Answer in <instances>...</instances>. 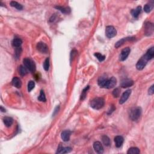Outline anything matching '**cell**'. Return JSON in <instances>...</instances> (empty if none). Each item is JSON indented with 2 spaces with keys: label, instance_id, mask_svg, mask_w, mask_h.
Masks as SVG:
<instances>
[{
  "label": "cell",
  "instance_id": "6da1fadb",
  "mask_svg": "<svg viewBox=\"0 0 154 154\" xmlns=\"http://www.w3.org/2000/svg\"><path fill=\"white\" fill-rule=\"evenodd\" d=\"M104 104H105V102H104L103 98L96 97L91 101L90 106L95 110H99L104 107Z\"/></svg>",
  "mask_w": 154,
  "mask_h": 154
},
{
  "label": "cell",
  "instance_id": "7a4b0ae2",
  "mask_svg": "<svg viewBox=\"0 0 154 154\" xmlns=\"http://www.w3.org/2000/svg\"><path fill=\"white\" fill-rule=\"evenodd\" d=\"M142 115V109L140 107H135L132 108L130 113V117L133 121H136L140 118Z\"/></svg>",
  "mask_w": 154,
  "mask_h": 154
},
{
  "label": "cell",
  "instance_id": "3957f363",
  "mask_svg": "<svg viewBox=\"0 0 154 154\" xmlns=\"http://www.w3.org/2000/svg\"><path fill=\"white\" fill-rule=\"evenodd\" d=\"M24 62V66L26 67V69H28L30 72H34L36 70V65L34 62L32 60L29 59V58H25L23 60Z\"/></svg>",
  "mask_w": 154,
  "mask_h": 154
},
{
  "label": "cell",
  "instance_id": "277c9868",
  "mask_svg": "<svg viewBox=\"0 0 154 154\" xmlns=\"http://www.w3.org/2000/svg\"><path fill=\"white\" fill-rule=\"evenodd\" d=\"M117 31L115 29V28L113 26H107L105 29V34L108 38L114 37L116 35Z\"/></svg>",
  "mask_w": 154,
  "mask_h": 154
},
{
  "label": "cell",
  "instance_id": "5b68a950",
  "mask_svg": "<svg viewBox=\"0 0 154 154\" xmlns=\"http://www.w3.org/2000/svg\"><path fill=\"white\" fill-rule=\"evenodd\" d=\"M148 61H149L147 58L146 57V56L144 55L143 57H142L141 59H140L137 62V63L136 64V67L138 70L141 71L143 69L144 67H145V66L146 65L147 62Z\"/></svg>",
  "mask_w": 154,
  "mask_h": 154
},
{
  "label": "cell",
  "instance_id": "8992f818",
  "mask_svg": "<svg viewBox=\"0 0 154 154\" xmlns=\"http://www.w3.org/2000/svg\"><path fill=\"white\" fill-rule=\"evenodd\" d=\"M117 80L115 77H111L110 79H107V82H106L105 85L104 86V88L107 89H111L114 87L116 85Z\"/></svg>",
  "mask_w": 154,
  "mask_h": 154
},
{
  "label": "cell",
  "instance_id": "52a82bcc",
  "mask_svg": "<svg viewBox=\"0 0 154 154\" xmlns=\"http://www.w3.org/2000/svg\"><path fill=\"white\" fill-rule=\"evenodd\" d=\"M130 52V49L129 48H125L122 49L120 55L119 56V60L120 61H124L127 59Z\"/></svg>",
  "mask_w": 154,
  "mask_h": 154
},
{
  "label": "cell",
  "instance_id": "ba28073f",
  "mask_svg": "<svg viewBox=\"0 0 154 154\" xmlns=\"http://www.w3.org/2000/svg\"><path fill=\"white\" fill-rule=\"evenodd\" d=\"M37 50L40 51L42 53H46L48 52V47L45 43L43 42H39L37 44Z\"/></svg>",
  "mask_w": 154,
  "mask_h": 154
},
{
  "label": "cell",
  "instance_id": "9c48e42d",
  "mask_svg": "<svg viewBox=\"0 0 154 154\" xmlns=\"http://www.w3.org/2000/svg\"><path fill=\"white\" fill-rule=\"evenodd\" d=\"M153 31V24L150 22H147L145 25V34L147 36L152 35Z\"/></svg>",
  "mask_w": 154,
  "mask_h": 154
},
{
  "label": "cell",
  "instance_id": "30bf717a",
  "mask_svg": "<svg viewBox=\"0 0 154 154\" xmlns=\"http://www.w3.org/2000/svg\"><path fill=\"white\" fill-rule=\"evenodd\" d=\"M131 93V90H126L125 92L122 94V96L120 99V102H119V103L120 104L125 103V102L127 101V99L129 98Z\"/></svg>",
  "mask_w": 154,
  "mask_h": 154
},
{
  "label": "cell",
  "instance_id": "8fae6325",
  "mask_svg": "<svg viewBox=\"0 0 154 154\" xmlns=\"http://www.w3.org/2000/svg\"><path fill=\"white\" fill-rule=\"evenodd\" d=\"M93 148L97 153H102L104 152L103 146L99 142H96L93 143Z\"/></svg>",
  "mask_w": 154,
  "mask_h": 154
},
{
  "label": "cell",
  "instance_id": "7c38bea8",
  "mask_svg": "<svg viewBox=\"0 0 154 154\" xmlns=\"http://www.w3.org/2000/svg\"><path fill=\"white\" fill-rule=\"evenodd\" d=\"M133 84H134V81L132 80H131V79H125L122 81L120 86H121V87H123V88H127V87L132 86Z\"/></svg>",
  "mask_w": 154,
  "mask_h": 154
},
{
  "label": "cell",
  "instance_id": "4fadbf2b",
  "mask_svg": "<svg viewBox=\"0 0 154 154\" xmlns=\"http://www.w3.org/2000/svg\"><path fill=\"white\" fill-rule=\"evenodd\" d=\"M134 40V37H126V38H123L120 40H119L118 42H116V44H115V47L116 48H118L121 46L123 44H125V42H127V41L128 40Z\"/></svg>",
  "mask_w": 154,
  "mask_h": 154
},
{
  "label": "cell",
  "instance_id": "5bb4252c",
  "mask_svg": "<svg viewBox=\"0 0 154 154\" xmlns=\"http://www.w3.org/2000/svg\"><path fill=\"white\" fill-rule=\"evenodd\" d=\"M71 132L69 130H65L62 132V138L64 142H68L70 139Z\"/></svg>",
  "mask_w": 154,
  "mask_h": 154
},
{
  "label": "cell",
  "instance_id": "9a60e30c",
  "mask_svg": "<svg viewBox=\"0 0 154 154\" xmlns=\"http://www.w3.org/2000/svg\"><path fill=\"white\" fill-rule=\"evenodd\" d=\"M72 150V148L69 147H66V148H63L62 145H60L59 148H58L57 153H66L70 152Z\"/></svg>",
  "mask_w": 154,
  "mask_h": 154
},
{
  "label": "cell",
  "instance_id": "2e32d148",
  "mask_svg": "<svg viewBox=\"0 0 154 154\" xmlns=\"http://www.w3.org/2000/svg\"><path fill=\"white\" fill-rule=\"evenodd\" d=\"M12 84L13 86L16 87V88L19 89L21 88L22 86V82H21V79L18 77H14L12 79Z\"/></svg>",
  "mask_w": 154,
  "mask_h": 154
},
{
  "label": "cell",
  "instance_id": "e0dca14e",
  "mask_svg": "<svg viewBox=\"0 0 154 154\" xmlns=\"http://www.w3.org/2000/svg\"><path fill=\"white\" fill-rule=\"evenodd\" d=\"M116 146L117 148H120L123 143V138L122 136H116L115 138Z\"/></svg>",
  "mask_w": 154,
  "mask_h": 154
},
{
  "label": "cell",
  "instance_id": "ac0fdd59",
  "mask_svg": "<svg viewBox=\"0 0 154 154\" xmlns=\"http://www.w3.org/2000/svg\"><path fill=\"white\" fill-rule=\"evenodd\" d=\"M145 55L146 56V57L147 58V59H148V60H151L154 56V48L151 47L149 49Z\"/></svg>",
  "mask_w": 154,
  "mask_h": 154
},
{
  "label": "cell",
  "instance_id": "d6986e66",
  "mask_svg": "<svg viewBox=\"0 0 154 154\" xmlns=\"http://www.w3.org/2000/svg\"><path fill=\"white\" fill-rule=\"evenodd\" d=\"M142 11V7L140 6H138L136 9L132 10L131 11V14L133 16L134 18H138L139 15L141 13Z\"/></svg>",
  "mask_w": 154,
  "mask_h": 154
},
{
  "label": "cell",
  "instance_id": "ffe728a7",
  "mask_svg": "<svg viewBox=\"0 0 154 154\" xmlns=\"http://www.w3.org/2000/svg\"><path fill=\"white\" fill-rule=\"evenodd\" d=\"M3 122H4V123L7 127H10L12 125L13 120L11 117H4V119H3Z\"/></svg>",
  "mask_w": 154,
  "mask_h": 154
},
{
  "label": "cell",
  "instance_id": "44dd1931",
  "mask_svg": "<svg viewBox=\"0 0 154 154\" xmlns=\"http://www.w3.org/2000/svg\"><path fill=\"white\" fill-rule=\"evenodd\" d=\"M107 79H108V78H107L106 77H105V76H102V77H99V78L98 79L99 86H101V87H104Z\"/></svg>",
  "mask_w": 154,
  "mask_h": 154
},
{
  "label": "cell",
  "instance_id": "7402d4cb",
  "mask_svg": "<svg viewBox=\"0 0 154 154\" xmlns=\"http://www.w3.org/2000/svg\"><path fill=\"white\" fill-rule=\"evenodd\" d=\"M22 44V41L21 39H19V38H16L13 40L12 42V45L13 46L16 48H18L21 46V45Z\"/></svg>",
  "mask_w": 154,
  "mask_h": 154
},
{
  "label": "cell",
  "instance_id": "603a6c76",
  "mask_svg": "<svg viewBox=\"0 0 154 154\" xmlns=\"http://www.w3.org/2000/svg\"><path fill=\"white\" fill-rule=\"evenodd\" d=\"M102 142H103V143L106 146H109L111 144L110 140V138H109V137L108 136H107V135H102Z\"/></svg>",
  "mask_w": 154,
  "mask_h": 154
},
{
  "label": "cell",
  "instance_id": "cb8c5ba5",
  "mask_svg": "<svg viewBox=\"0 0 154 154\" xmlns=\"http://www.w3.org/2000/svg\"><path fill=\"white\" fill-rule=\"evenodd\" d=\"M10 6L11 7H13L16 8V9L19 10H21L23 9V7L21 4H20L19 3H18L16 1H11L10 2Z\"/></svg>",
  "mask_w": 154,
  "mask_h": 154
},
{
  "label": "cell",
  "instance_id": "d4e9b609",
  "mask_svg": "<svg viewBox=\"0 0 154 154\" xmlns=\"http://www.w3.org/2000/svg\"><path fill=\"white\" fill-rule=\"evenodd\" d=\"M56 9L59 10L60 11H62L63 13H65V14H68L69 13H70V10H69L67 7H64L62 6H56Z\"/></svg>",
  "mask_w": 154,
  "mask_h": 154
},
{
  "label": "cell",
  "instance_id": "484cf974",
  "mask_svg": "<svg viewBox=\"0 0 154 154\" xmlns=\"http://www.w3.org/2000/svg\"><path fill=\"white\" fill-rule=\"evenodd\" d=\"M19 73L21 76H25L27 74V71L26 68L25 66H20L19 67Z\"/></svg>",
  "mask_w": 154,
  "mask_h": 154
},
{
  "label": "cell",
  "instance_id": "4316f807",
  "mask_svg": "<svg viewBox=\"0 0 154 154\" xmlns=\"http://www.w3.org/2000/svg\"><path fill=\"white\" fill-rule=\"evenodd\" d=\"M127 153L128 154H138L140 153V150L137 148H131L129 149Z\"/></svg>",
  "mask_w": 154,
  "mask_h": 154
},
{
  "label": "cell",
  "instance_id": "83f0119b",
  "mask_svg": "<svg viewBox=\"0 0 154 154\" xmlns=\"http://www.w3.org/2000/svg\"><path fill=\"white\" fill-rule=\"evenodd\" d=\"M38 100L42 102H45L46 101L45 94L44 92L42 90L40 91V95L39 97H38Z\"/></svg>",
  "mask_w": 154,
  "mask_h": 154
},
{
  "label": "cell",
  "instance_id": "f1b7e54d",
  "mask_svg": "<svg viewBox=\"0 0 154 154\" xmlns=\"http://www.w3.org/2000/svg\"><path fill=\"white\" fill-rule=\"evenodd\" d=\"M95 56L97 58V59L98 60L99 62H103V61L105 59V56L102 55L101 54H100L99 52H96L95 54Z\"/></svg>",
  "mask_w": 154,
  "mask_h": 154
},
{
  "label": "cell",
  "instance_id": "f546056e",
  "mask_svg": "<svg viewBox=\"0 0 154 154\" xmlns=\"http://www.w3.org/2000/svg\"><path fill=\"white\" fill-rule=\"evenodd\" d=\"M44 68L46 71H48L49 70V58H47V59L45 60V62L44 63Z\"/></svg>",
  "mask_w": 154,
  "mask_h": 154
},
{
  "label": "cell",
  "instance_id": "4dcf8cb0",
  "mask_svg": "<svg viewBox=\"0 0 154 154\" xmlns=\"http://www.w3.org/2000/svg\"><path fill=\"white\" fill-rule=\"evenodd\" d=\"M21 52H22V48L21 47L16 48L15 49V55L16 59H18L20 57Z\"/></svg>",
  "mask_w": 154,
  "mask_h": 154
},
{
  "label": "cell",
  "instance_id": "1f68e13d",
  "mask_svg": "<svg viewBox=\"0 0 154 154\" xmlns=\"http://www.w3.org/2000/svg\"><path fill=\"white\" fill-rule=\"evenodd\" d=\"M34 86H35V83H34V81H29V84H28V90H29V92H31L34 88Z\"/></svg>",
  "mask_w": 154,
  "mask_h": 154
},
{
  "label": "cell",
  "instance_id": "d6a6232c",
  "mask_svg": "<svg viewBox=\"0 0 154 154\" xmlns=\"http://www.w3.org/2000/svg\"><path fill=\"white\" fill-rule=\"evenodd\" d=\"M152 10V6L150 4H146L144 7V11L146 13H149Z\"/></svg>",
  "mask_w": 154,
  "mask_h": 154
},
{
  "label": "cell",
  "instance_id": "836d02e7",
  "mask_svg": "<svg viewBox=\"0 0 154 154\" xmlns=\"http://www.w3.org/2000/svg\"><path fill=\"white\" fill-rule=\"evenodd\" d=\"M89 89V86H87V87H86L85 89H84L83 91H82V94H81V99H84L86 97V92H87V91L88 89Z\"/></svg>",
  "mask_w": 154,
  "mask_h": 154
},
{
  "label": "cell",
  "instance_id": "e575fe53",
  "mask_svg": "<svg viewBox=\"0 0 154 154\" xmlns=\"http://www.w3.org/2000/svg\"><path fill=\"white\" fill-rule=\"evenodd\" d=\"M113 95L115 97H118L119 95H120V90H119V89L117 88L113 90Z\"/></svg>",
  "mask_w": 154,
  "mask_h": 154
},
{
  "label": "cell",
  "instance_id": "d590c367",
  "mask_svg": "<svg viewBox=\"0 0 154 154\" xmlns=\"http://www.w3.org/2000/svg\"><path fill=\"white\" fill-rule=\"evenodd\" d=\"M149 94L150 95H153L154 93V90H153V85H152L151 87H150L149 89Z\"/></svg>",
  "mask_w": 154,
  "mask_h": 154
},
{
  "label": "cell",
  "instance_id": "8d00e7d4",
  "mask_svg": "<svg viewBox=\"0 0 154 154\" xmlns=\"http://www.w3.org/2000/svg\"><path fill=\"white\" fill-rule=\"evenodd\" d=\"M1 111H2V112H5V111H6V110L3 108V107H1Z\"/></svg>",
  "mask_w": 154,
  "mask_h": 154
}]
</instances>
